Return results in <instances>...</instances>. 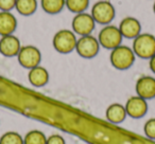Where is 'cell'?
Here are the masks:
<instances>
[{
	"label": "cell",
	"instance_id": "obj_24",
	"mask_svg": "<svg viewBox=\"0 0 155 144\" xmlns=\"http://www.w3.org/2000/svg\"><path fill=\"white\" fill-rule=\"evenodd\" d=\"M47 144H65V140L60 135H52L47 138Z\"/></svg>",
	"mask_w": 155,
	"mask_h": 144
},
{
	"label": "cell",
	"instance_id": "obj_17",
	"mask_svg": "<svg viewBox=\"0 0 155 144\" xmlns=\"http://www.w3.org/2000/svg\"><path fill=\"white\" fill-rule=\"evenodd\" d=\"M15 9L24 16H30L35 13L37 9L36 0H16Z\"/></svg>",
	"mask_w": 155,
	"mask_h": 144
},
{
	"label": "cell",
	"instance_id": "obj_12",
	"mask_svg": "<svg viewBox=\"0 0 155 144\" xmlns=\"http://www.w3.org/2000/svg\"><path fill=\"white\" fill-rule=\"evenodd\" d=\"M20 48V41L16 36L13 34L5 35L2 36L0 39V53L7 57H13L16 56L19 52Z\"/></svg>",
	"mask_w": 155,
	"mask_h": 144
},
{
	"label": "cell",
	"instance_id": "obj_19",
	"mask_svg": "<svg viewBox=\"0 0 155 144\" xmlns=\"http://www.w3.org/2000/svg\"><path fill=\"white\" fill-rule=\"evenodd\" d=\"M65 5L72 13L79 14L85 12L88 8L89 0H65Z\"/></svg>",
	"mask_w": 155,
	"mask_h": 144
},
{
	"label": "cell",
	"instance_id": "obj_3",
	"mask_svg": "<svg viewBox=\"0 0 155 144\" xmlns=\"http://www.w3.org/2000/svg\"><path fill=\"white\" fill-rule=\"evenodd\" d=\"M133 51L140 58H151L155 54V37L149 33L139 34L134 38Z\"/></svg>",
	"mask_w": 155,
	"mask_h": 144
},
{
	"label": "cell",
	"instance_id": "obj_1",
	"mask_svg": "<svg viewBox=\"0 0 155 144\" xmlns=\"http://www.w3.org/2000/svg\"><path fill=\"white\" fill-rule=\"evenodd\" d=\"M0 105L81 139L87 144H155L118 124L47 99L0 78Z\"/></svg>",
	"mask_w": 155,
	"mask_h": 144
},
{
	"label": "cell",
	"instance_id": "obj_14",
	"mask_svg": "<svg viewBox=\"0 0 155 144\" xmlns=\"http://www.w3.org/2000/svg\"><path fill=\"white\" fill-rule=\"evenodd\" d=\"M17 28V19L11 12H0V35H11Z\"/></svg>",
	"mask_w": 155,
	"mask_h": 144
},
{
	"label": "cell",
	"instance_id": "obj_25",
	"mask_svg": "<svg viewBox=\"0 0 155 144\" xmlns=\"http://www.w3.org/2000/svg\"><path fill=\"white\" fill-rule=\"evenodd\" d=\"M149 66H150V69L153 73L155 74V54L150 58V62H149Z\"/></svg>",
	"mask_w": 155,
	"mask_h": 144
},
{
	"label": "cell",
	"instance_id": "obj_26",
	"mask_svg": "<svg viewBox=\"0 0 155 144\" xmlns=\"http://www.w3.org/2000/svg\"><path fill=\"white\" fill-rule=\"evenodd\" d=\"M153 12H154V14H155V1H154V3H153Z\"/></svg>",
	"mask_w": 155,
	"mask_h": 144
},
{
	"label": "cell",
	"instance_id": "obj_11",
	"mask_svg": "<svg viewBox=\"0 0 155 144\" xmlns=\"http://www.w3.org/2000/svg\"><path fill=\"white\" fill-rule=\"evenodd\" d=\"M137 95L144 100L155 98V78L152 76H141L136 83Z\"/></svg>",
	"mask_w": 155,
	"mask_h": 144
},
{
	"label": "cell",
	"instance_id": "obj_20",
	"mask_svg": "<svg viewBox=\"0 0 155 144\" xmlns=\"http://www.w3.org/2000/svg\"><path fill=\"white\" fill-rule=\"evenodd\" d=\"M24 144H47V138L41 131L31 130L25 137Z\"/></svg>",
	"mask_w": 155,
	"mask_h": 144
},
{
	"label": "cell",
	"instance_id": "obj_4",
	"mask_svg": "<svg viewBox=\"0 0 155 144\" xmlns=\"http://www.w3.org/2000/svg\"><path fill=\"white\" fill-rule=\"evenodd\" d=\"M75 33L70 30H61L55 33L53 37V47L58 53L67 54L72 52L77 46Z\"/></svg>",
	"mask_w": 155,
	"mask_h": 144
},
{
	"label": "cell",
	"instance_id": "obj_8",
	"mask_svg": "<svg viewBox=\"0 0 155 144\" xmlns=\"http://www.w3.org/2000/svg\"><path fill=\"white\" fill-rule=\"evenodd\" d=\"M100 43L97 38L91 35H85L81 36L78 39L75 50L78 54L84 58H93L99 52Z\"/></svg>",
	"mask_w": 155,
	"mask_h": 144
},
{
	"label": "cell",
	"instance_id": "obj_23",
	"mask_svg": "<svg viewBox=\"0 0 155 144\" xmlns=\"http://www.w3.org/2000/svg\"><path fill=\"white\" fill-rule=\"evenodd\" d=\"M16 0H0V10L1 11L10 12L15 8Z\"/></svg>",
	"mask_w": 155,
	"mask_h": 144
},
{
	"label": "cell",
	"instance_id": "obj_5",
	"mask_svg": "<svg viewBox=\"0 0 155 144\" xmlns=\"http://www.w3.org/2000/svg\"><path fill=\"white\" fill-rule=\"evenodd\" d=\"M122 37L123 36L118 27L107 24L100 31L99 36H98V41L103 48L113 50L121 45Z\"/></svg>",
	"mask_w": 155,
	"mask_h": 144
},
{
	"label": "cell",
	"instance_id": "obj_18",
	"mask_svg": "<svg viewBox=\"0 0 155 144\" xmlns=\"http://www.w3.org/2000/svg\"><path fill=\"white\" fill-rule=\"evenodd\" d=\"M43 10L48 14H58L65 7V0H41Z\"/></svg>",
	"mask_w": 155,
	"mask_h": 144
},
{
	"label": "cell",
	"instance_id": "obj_7",
	"mask_svg": "<svg viewBox=\"0 0 155 144\" xmlns=\"http://www.w3.org/2000/svg\"><path fill=\"white\" fill-rule=\"evenodd\" d=\"M71 26H72V30L75 34L85 36V35H91V32L95 30L96 21L91 14L82 12V13L77 14L73 17Z\"/></svg>",
	"mask_w": 155,
	"mask_h": 144
},
{
	"label": "cell",
	"instance_id": "obj_13",
	"mask_svg": "<svg viewBox=\"0 0 155 144\" xmlns=\"http://www.w3.org/2000/svg\"><path fill=\"white\" fill-rule=\"evenodd\" d=\"M118 28L122 36L125 38H135L140 34V31H141L140 22L134 17L123 18Z\"/></svg>",
	"mask_w": 155,
	"mask_h": 144
},
{
	"label": "cell",
	"instance_id": "obj_16",
	"mask_svg": "<svg viewBox=\"0 0 155 144\" xmlns=\"http://www.w3.org/2000/svg\"><path fill=\"white\" fill-rule=\"evenodd\" d=\"M127 118V111L125 107L121 104L115 103L108 106L106 109V120L114 124H120Z\"/></svg>",
	"mask_w": 155,
	"mask_h": 144
},
{
	"label": "cell",
	"instance_id": "obj_10",
	"mask_svg": "<svg viewBox=\"0 0 155 144\" xmlns=\"http://www.w3.org/2000/svg\"><path fill=\"white\" fill-rule=\"evenodd\" d=\"M124 107L127 114H129L131 118L134 119L142 118L147 114V111H148L147 101L144 99H142V98L138 97V95L130 98Z\"/></svg>",
	"mask_w": 155,
	"mask_h": 144
},
{
	"label": "cell",
	"instance_id": "obj_22",
	"mask_svg": "<svg viewBox=\"0 0 155 144\" xmlns=\"http://www.w3.org/2000/svg\"><path fill=\"white\" fill-rule=\"evenodd\" d=\"M144 136L151 140H155V119H150L147 121L143 127Z\"/></svg>",
	"mask_w": 155,
	"mask_h": 144
},
{
	"label": "cell",
	"instance_id": "obj_6",
	"mask_svg": "<svg viewBox=\"0 0 155 144\" xmlns=\"http://www.w3.org/2000/svg\"><path fill=\"white\" fill-rule=\"evenodd\" d=\"M115 8L110 1L100 0L93 5L91 9V16L96 22L100 24L107 26L110 21L115 18Z\"/></svg>",
	"mask_w": 155,
	"mask_h": 144
},
{
	"label": "cell",
	"instance_id": "obj_9",
	"mask_svg": "<svg viewBox=\"0 0 155 144\" xmlns=\"http://www.w3.org/2000/svg\"><path fill=\"white\" fill-rule=\"evenodd\" d=\"M18 62L24 68L32 69L36 66H39L41 60V51L34 46H25L21 47L17 54Z\"/></svg>",
	"mask_w": 155,
	"mask_h": 144
},
{
	"label": "cell",
	"instance_id": "obj_21",
	"mask_svg": "<svg viewBox=\"0 0 155 144\" xmlns=\"http://www.w3.org/2000/svg\"><path fill=\"white\" fill-rule=\"evenodd\" d=\"M0 144H24V139L19 133L9 131L0 138Z\"/></svg>",
	"mask_w": 155,
	"mask_h": 144
},
{
	"label": "cell",
	"instance_id": "obj_15",
	"mask_svg": "<svg viewBox=\"0 0 155 144\" xmlns=\"http://www.w3.org/2000/svg\"><path fill=\"white\" fill-rule=\"evenodd\" d=\"M29 82L35 87H43L49 81V73L44 67L36 66L30 69L28 74Z\"/></svg>",
	"mask_w": 155,
	"mask_h": 144
},
{
	"label": "cell",
	"instance_id": "obj_2",
	"mask_svg": "<svg viewBox=\"0 0 155 144\" xmlns=\"http://www.w3.org/2000/svg\"><path fill=\"white\" fill-rule=\"evenodd\" d=\"M110 62L118 70H127L135 62V53L133 49L127 46H118L110 52Z\"/></svg>",
	"mask_w": 155,
	"mask_h": 144
}]
</instances>
